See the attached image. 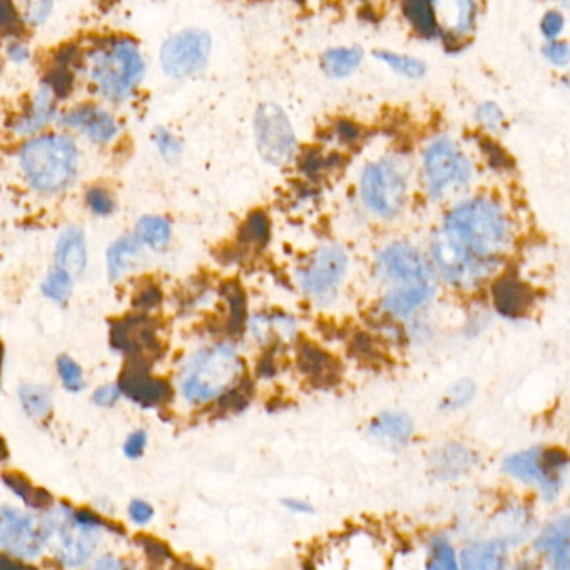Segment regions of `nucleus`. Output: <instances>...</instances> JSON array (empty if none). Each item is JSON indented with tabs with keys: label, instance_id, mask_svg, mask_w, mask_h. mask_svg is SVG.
<instances>
[{
	"label": "nucleus",
	"instance_id": "f257e3e1",
	"mask_svg": "<svg viewBox=\"0 0 570 570\" xmlns=\"http://www.w3.org/2000/svg\"><path fill=\"white\" fill-rule=\"evenodd\" d=\"M443 231L492 271L510 241V224L504 211L487 199L457 206L445 219Z\"/></svg>",
	"mask_w": 570,
	"mask_h": 570
},
{
	"label": "nucleus",
	"instance_id": "f03ea898",
	"mask_svg": "<svg viewBox=\"0 0 570 570\" xmlns=\"http://www.w3.org/2000/svg\"><path fill=\"white\" fill-rule=\"evenodd\" d=\"M22 171L42 193H59L76 179L79 151L67 136H41L21 149Z\"/></svg>",
	"mask_w": 570,
	"mask_h": 570
},
{
	"label": "nucleus",
	"instance_id": "7ed1b4c3",
	"mask_svg": "<svg viewBox=\"0 0 570 570\" xmlns=\"http://www.w3.org/2000/svg\"><path fill=\"white\" fill-rule=\"evenodd\" d=\"M240 358L228 345L208 348L191 360L183 378L181 390L186 400L206 403L228 392L241 373Z\"/></svg>",
	"mask_w": 570,
	"mask_h": 570
},
{
	"label": "nucleus",
	"instance_id": "20e7f679",
	"mask_svg": "<svg viewBox=\"0 0 570 570\" xmlns=\"http://www.w3.org/2000/svg\"><path fill=\"white\" fill-rule=\"evenodd\" d=\"M144 59L133 42H114L109 49L91 57L89 74L102 96L111 101H123L143 81Z\"/></svg>",
	"mask_w": 570,
	"mask_h": 570
},
{
	"label": "nucleus",
	"instance_id": "39448f33",
	"mask_svg": "<svg viewBox=\"0 0 570 570\" xmlns=\"http://www.w3.org/2000/svg\"><path fill=\"white\" fill-rule=\"evenodd\" d=\"M47 542L56 540L57 560L67 567H79L91 559L99 542V527H89L76 519L69 507H57L42 520Z\"/></svg>",
	"mask_w": 570,
	"mask_h": 570
},
{
	"label": "nucleus",
	"instance_id": "423d86ee",
	"mask_svg": "<svg viewBox=\"0 0 570 570\" xmlns=\"http://www.w3.org/2000/svg\"><path fill=\"white\" fill-rule=\"evenodd\" d=\"M256 148L266 163L285 166L296 153V136L283 107L273 102L261 104L255 112Z\"/></svg>",
	"mask_w": 570,
	"mask_h": 570
},
{
	"label": "nucleus",
	"instance_id": "0eeeda50",
	"mask_svg": "<svg viewBox=\"0 0 570 570\" xmlns=\"http://www.w3.org/2000/svg\"><path fill=\"white\" fill-rule=\"evenodd\" d=\"M362 198L373 213L392 218L400 213L407 196V183L392 159L368 164L362 174Z\"/></svg>",
	"mask_w": 570,
	"mask_h": 570
},
{
	"label": "nucleus",
	"instance_id": "6e6552de",
	"mask_svg": "<svg viewBox=\"0 0 570 570\" xmlns=\"http://www.w3.org/2000/svg\"><path fill=\"white\" fill-rule=\"evenodd\" d=\"M211 36L203 29H186L169 37L159 52L163 71L174 79L196 76L208 64Z\"/></svg>",
	"mask_w": 570,
	"mask_h": 570
},
{
	"label": "nucleus",
	"instance_id": "1a4fd4ad",
	"mask_svg": "<svg viewBox=\"0 0 570 570\" xmlns=\"http://www.w3.org/2000/svg\"><path fill=\"white\" fill-rule=\"evenodd\" d=\"M0 544L2 549L17 559H34L41 554L42 545L47 544L44 522H39L34 515L2 507Z\"/></svg>",
	"mask_w": 570,
	"mask_h": 570
},
{
	"label": "nucleus",
	"instance_id": "9d476101",
	"mask_svg": "<svg viewBox=\"0 0 570 570\" xmlns=\"http://www.w3.org/2000/svg\"><path fill=\"white\" fill-rule=\"evenodd\" d=\"M425 173L430 193L440 196L450 184L469 181L470 164L450 139L438 138L425 153Z\"/></svg>",
	"mask_w": 570,
	"mask_h": 570
},
{
	"label": "nucleus",
	"instance_id": "9b49d317",
	"mask_svg": "<svg viewBox=\"0 0 570 570\" xmlns=\"http://www.w3.org/2000/svg\"><path fill=\"white\" fill-rule=\"evenodd\" d=\"M432 253L438 270L442 271L443 276L455 285H477L492 271L474 260L457 241L453 240L452 236H448L443 230L433 240Z\"/></svg>",
	"mask_w": 570,
	"mask_h": 570
},
{
	"label": "nucleus",
	"instance_id": "f8f14e48",
	"mask_svg": "<svg viewBox=\"0 0 570 570\" xmlns=\"http://www.w3.org/2000/svg\"><path fill=\"white\" fill-rule=\"evenodd\" d=\"M347 266V253L340 246L321 248L301 275V286L316 298H328L343 280Z\"/></svg>",
	"mask_w": 570,
	"mask_h": 570
},
{
	"label": "nucleus",
	"instance_id": "ddd939ff",
	"mask_svg": "<svg viewBox=\"0 0 570 570\" xmlns=\"http://www.w3.org/2000/svg\"><path fill=\"white\" fill-rule=\"evenodd\" d=\"M119 388L123 395L146 408L164 405L173 398V388L166 380L151 377L146 358H133L126 365L119 378Z\"/></svg>",
	"mask_w": 570,
	"mask_h": 570
},
{
	"label": "nucleus",
	"instance_id": "4468645a",
	"mask_svg": "<svg viewBox=\"0 0 570 570\" xmlns=\"http://www.w3.org/2000/svg\"><path fill=\"white\" fill-rule=\"evenodd\" d=\"M378 268L388 280L402 281L405 285H418L430 281V268L422 255L412 246L395 243L380 253Z\"/></svg>",
	"mask_w": 570,
	"mask_h": 570
},
{
	"label": "nucleus",
	"instance_id": "2eb2a0df",
	"mask_svg": "<svg viewBox=\"0 0 570 570\" xmlns=\"http://www.w3.org/2000/svg\"><path fill=\"white\" fill-rule=\"evenodd\" d=\"M504 470L514 479L537 485L547 499H552L559 489V480L555 477V472L547 469L544 452L540 448H530L510 455L509 459H505Z\"/></svg>",
	"mask_w": 570,
	"mask_h": 570
},
{
	"label": "nucleus",
	"instance_id": "dca6fc26",
	"mask_svg": "<svg viewBox=\"0 0 570 570\" xmlns=\"http://www.w3.org/2000/svg\"><path fill=\"white\" fill-rule=\"evenodd\" d=\"M62 124L86 134L87 138L97 144L109 143L118 133V124L111 112L97 106L76 107L66 112Z\"/></svg>",
	"mask_w": 570,
	"mask_h": 570
},
{
	"label": "nucleus",
	"instance_id": "f3484780",
	"mask_svg": "<svg viewBox=\"0 0 570 570\" xmlns=\"http://www.w3.org/2000/svg\"><path fill=\"white\" fill-rule=\"evenodd\" d=\"M112 347L118 348L119 352L126 353L131 358L139 357L141 353L153 352L158 347L153 326L141 316H133L126 320L118 321L111 330Z\"/></svg>",
	"mask_w": 570,
	"mask_h": 570
},
{
	"label": "nucleus",
	"instance_id": "a211bd4d",
	"mask_svg": "<svg viewBox=\"0 0 570 570\" xmlns=\"http://www.w3.org/2000/svg\"><path fill=\"white\" fill-rule=\"evenodd\" d=\"M492 298L500 315L505 318H522L534 305V291L517 276H502L492 286Z\"/></svg>",
	"mask_w": 570,
	"mask_h": 570
},
{
	"label": "nucleus",
	"instance_id": "6ab92c4d",
	"mask_svg": "<svg viewBox=\"0 0 570 570\" xmlns=\"http://www.w3.org/2000/svg\"><path fill=\"white\" fill-rule=\"evenodd\" d=\"M535 550L557 569H570V517L554 520L535 540Z\"/></svg>",
	"mask_w": 570,
	"mask_h": 570
},
{
	"label": "nucleus",
	"instance_id": "aec40b11",
	"mask_svg": "<svg viewBox=\"0 0 570 570\" xmlns=\"http://www.w3.org/2000/svg\"><path fill=\"white\" fill-rule=\"evenodd\" d=\"M56 263L59 268L69 271L74 278L86 270L87 250L84 233L76 226L67 228L57 241Z\"/></svg>",
	"mask_w": 570,
	"mask_h": 570
},
{
	"label": "nucleus",
	"instance_id": "412c9836",
	"mask_svg": "<svg viewBox=\"0 0 570 570\" xmlns=\"http://www.w3.org/2000/svg\"><path fill=\"white\" fill-rule=\"evenodd\" d=\"M298 363H300L301 372L320 385L335 383L340 377V365L335 358H331V355L311 343L301 345L298 350Z\"/></svg>",
	"mask_w": 570,
	"mask_h": 570
},
{
	"label": "nucleus",
	"instance_id": "4be33fe9",
	"mask_svg": "<svg viewBox=\"0 0 570 570\" xmlns=\"http://www.w3.org/2000/svg\"><path fill=\"white\" fill-rule=\"evenodd\" d=\"M433 293H435V288L430 281L418 283V285L402 286L385 296L383 308L393 316L412 315L413 311L432 298Z\"/></svg>",
	"mask_w": 570,
	"mask_h": 570
},
{
	"label": "nucleus",
	"instance_id": "5701e85b",
	"mask_svg": "<svg viewBox=\"0 0 570 570\" xmlns=\"http://www.w3.org/2000/svg\"><path fill=\"white\" fill-rule=\"evenodd\" d=\"M504 542L490 540L470 545L462 552V567L467 570H499L505 567Z\"/></svg>",
	"mask_w": 570,
	"mask_h": 570
},
{
	"label": "nucleus",
	"instance_id": "b1692460",
	"mask_svg": "<svg viewBox=\"0 0 570 570\" xmlns=\"http://www.w3.org/2000/svg\"><path fill=\"white\" fill-rule=\"evenodd\" d=\"M54 96L51 87L42 86L32 102L31 111L14 124V131L19 134H32L44 128L54 119Z\"/></svg>",
	"mask_w": 570,
	"mask_h": 570
},
{
	"label": "nucleus",
	"instance_id": "393cba45",
	"mask_svg": "<svg viewBox=\"0 0 570 570\" xmlns=\"http://www.w3.org/2000/svg\"><path fill=\"white\" fill-rule=\"evenodd\" d=\"M435 11L450 31L464 34L474 24V0H435Z\"/></svg>",
	"mask_w": 570,
	"mask_h": 570
},
{
	"label": "nucleus",
	"instance_id": "a878e982",
	"mask_svg": "<svg viewBox=\"0 0 570 570\" xmlns=\"http://www.w3.org/2000/svg\"><path fill=\"white\" fill-rule=\"evenodd\" d=\"M373 437L388 440V442L403 443L412 437L413 422L407 413L385 412L373 420L370 425Z\"/></svg>",
	"mask_w": 570,
	"mask_h": 570
},
{
	"label": "nucleus",
	"instance_id": "bb28decb",
	"mask_svg": "<svg viewBox=\"0 0 570 570\" xmlns=\"http://www.w3.org/2000/svg\"><path fill=\"white\" fill-rule=\"evenodd\" d=\"M363 59L360 47H336L321 56V67L333 79H341L352 74Z\"/></svg>",
	"mask_w": 570,
	"mask_h": 570
},
{
	"label": "nucleus",
	"instance_id": "cd10ccee",
	"mask_svg": "<svg viewBox=\"0 0 570 570\" xmlns=\"http://www.w3.org/2000/svg\"><path fill=\"white\" fill-rule=\"evenodd\" d=\"M141 243L139 236L126 235L119 238L118 241L112 243L111 248L107 250V273L112 281L118 280L128 268L129 258L139 255L141 251Z\"/></svg>",
	"mask_w": 570,
	"mask_h": 570
},
{
	"label": "nucleus",
	"instance_id": "c85d7f7f",
	"mask_svg": "<svg viewBox=\"0 0 570 570\" xmlns=\"http://www.w3.org/2000/svg\"><path fill=\"white\" fill-rule=\"evenodd\" d=\"M4 484H6L14 494L19 495L32 509H47V507H51V505L54 504V499H52V495L49 494L47 490L32 487L31 482L24 479L22 475L4 474Z\"/></svg>",
	"mask_w": 570,
	"mask_h": 570
},
{
	"label": "nucleus",
	"instance_id": "c756f323",
	"mask_svg": "<svg viewBox=\"0 0 570 570\" xmlns=\"http://www.w3.org/2000/svg\"><path fill=\"white\" fill-rule=\"evenodd\" d=\"M136 235L144 245L151 246L153 250H161L171 240V224L161 216H144L139 219Z\"/></svg>",
	"mask_w": 570,
	"mask_h": 570
},
{
	"label": "nucleus",
	"instance_id": "7c9ffc66",
	"mask_svg": "<svg viewBox=\"0 0 570 570\" xmlns=\"http://www.w3.org/2000/svg\"><path fill=\"white\" fill-rule=\"evenodd\" d=\"M22 407L27 415L34 418H46L51 413L52 400L49 388L42 385H22L19 390Z\"/></svg>",
	"mask_w": 570,
	"mask_h": 570
},
{
	"label": "nucleus",
	"instance_id": "2f4dec72",
	"mask_svg": "<svg viewBox=\"0 0 570 570\" xmlns=\"http://www.w3.org/2000/svg\"><path fill=\"white\" fill-rule=\"evenodd\" d=\"M72 285H74V276L64 268L56 266L42 283V293L57 303H64L71 295Z\"/></svg>",
	"mask_w": 570,
	"mask_h": 570
},
{
	"label": "nucleus",
	"instance_id": "473e14b6",
	"mask_svg": "<svg viewBox=\"0 0 570 570\" xmlns=\"http://www.w3.org/2000/svg\"><path fill=\"white\" fill-rule=\"evenodd\" d=\"M375 56L392 67L393 71L402 74V76L410 77V79H418L425 74V64L415 57L400 56V54L385 51L375 52Z\"/></svg>",
	"mask_w": 570,
	"mask_h": 570
},
{
	"label": "nucleus",
	"instance_id": "72a5a7b5",
	"mask_svg": "<svg viewBox=\"0 0 570 570\" xmlns=\"http://www.w3.org/2000/svg\"><path fill=\"white\" fill-rule=\"evenodd\" d=\"M472 464V455L465 448L450 445L442 452V459L437 464V469L443 477L452 475L453 472H464Z\"/></svg>",
	"mask_w": 570,
	"mask_h": 570
},
{
	"label": "nucleus",
	"instance_id": "f704fd0d",
	"mask_svg": "<svg viewBox=\"0 0 570 570\" xmlns=\"http://www.w3.org/2000/svg\"><path fill=\"white\" fill-rule=\"evenodd\" d=\"M243 240L255 245H265L266 241L270 240V221L265 214H251L243 228Z\"/></svg>",
	"mask_w": 570,
	"mask_h": 570
},
{
	"label": "nucleus",
	"instance_id": "c9c22d12",
	"mask_svg": "<svg viewBox=\"0 0 570 570\" xmlns=\"http://www.w3.org/2000/svg\"><path fill=\"white\" fill-rule=\"evenodd\" d=\"M428 569L455 570L459 569L457 557L453 552L452 545L447 540L435 539L432 544V557Z\"/></svg>",
	"mask_w": 570,
	"mask_h": 570
},
{
	"label": "nucleus",
	"instance_id": "e433bc0d",
	"mask_svg": "<svg viewBox=\"0 0 570 570\" xmlns=\"http://www.w3.org/2000/svg\"><path fill=\"white\" fill-rule=\"evenodd\" d=\"M57 370H59V375H61L62 382H64V387H66L67 390L79 392V390L84 387L81 367H79L71 357H66V355L59 357V360H57Z\"/></svg>",
	"mask_w": 570,
	"mask_h": 570
},
{
	"label": "nucleus",
	"instance_id": "4c0bfd02",
	"mask_svg": "<svg viewBox=\"0 0 570 570\" xmlns=\"http://www.w3.org/2000/svg\"><path fill=\"white\" fill-rule=\"evenodd\" d=\"M154 143H156L159 154L168 163H176L181 153H183V148H181V143H179L178 139L174 138L173 134L164 128H158L154 131Z\"/></svg>",
	"mask_w": 570,
	"mask_h": 570
},
{
	"label": "nucleus",
	"instance_id": "58836bf2",
	"mask_svg": "<svg viewBox=\"0 0 570 570\" xmlns=\"http://www.w3.org/2000/svg\"><path fill=\"white\" fill-rule=\"evenodd\" d=\"M475 397V385L469 380H464V382H459L452 390L448 392L447 397L443 400L442 408L445 410H459V408L465 407L467 403Z\"/></svg>",
	"mask_w": 570,
	"mask_h": 570
},
{
	"label": "nucleus",
	"instance_id": "ea45409f",
	"mask_svg": "<svg viewBox=\"0 0 570 570\" xmlns=\"http://www.w3.org/2000/svg\"><path fill=\"white\" fill-rule=\"evenodd\" d=\"M87 204L89 208L96 214L106 216L114 211V199L111 194L107 193L106 189L91 188L87 191Z\"/></svg>",
	"mask_w": 570,
	"mask_h": 570
},
{
	"label": "nucleus",
	"instance_id": "a19ab883",
	"mask_svg": "<svg viewBox=\"0 0 570 570\" xmlns=\"http://www.w3.org/2000/svg\"><path fill=\"white\" fill-rule=\"evenodd\" d=\"M138 544L143 547L144 552L151 560H158L163 564L164 560L171 559V552L168 547L161 540L154 539V537H146V535H139Z\"/></svg>",
	"mask_w": 570,
	"mask_h": 570
},
{
	"label": "nucleus",
	"instance_id": "79ce46f5",
	"mask_svg": "<svg viewBox=\"0 0 570 570\" xmlns=\"http://www.w3.org/2000/svg\"><path fill=\"white\" fill-rule=\"evenodd\" d=\"M51 9L52 0H29L26 12L27 21L37 26L46 21L47 16L51 14Z\"/></svg>",
	"mask_w": 570,
	"mask_h": 570
},
{
	"label": "nucleus",
	"instance_id": "37998d69",
	"mask_svg": "<svg viewBox=\"0 0 570 570\" xmlns=\"http://www.w3.org/2000/svg\"><path fill=\"white\" fill-rule=\"evenodd\" d=\"M544 56L555 66H565L570 62V46L565 42H550L544 47Z\"/></svg>",
	"mask_w": 570,
	"mask_h": 570
},
{
	"label": "nucleus",
	"instance_id": "c03bdc74",
	"mask_svg": "<svg viewBox=\"0 0 570 570\" xmlns=\"http://www.w3.org/2000/svg\"><path fill=\"white\" fill-rule=\"evenodd\" d=\"M148 443V435L143 430L131 433L128 440L124 443V453L128 455L129 459H138L144 452V447Z\"/></svg>",
	"mask_w": 570,
	"mask_h": 570
},
{
	"label": "nucleus",
	"instance_id": "a18cd8bd",
	"mask_svg": "<svg viewBox=\"0 0 570 570\" xmlns=\"http://www.w3.org/2000/svg\"><path fill=\"white\" fill-rule=\"evenodd\" d=\"M477 118L485 126L495 128L504 121V112L500 111L499 106H495L494 102H487L484 106H480L479 111H477Z\"/></svg>",
	"mask_w": 570,
	"mask_h": 570
},
{
	"label": "nucleus",
	"instance_id": "49530a36",
	"mask_svg": "<svg viewBox=\"0 0 570 570\" xmlns=\"http://www.w3.org/2000/svg\"><path fill=\"white\" fill-rule=\"evenodd\" d=\"M123 395V390L114 385H104V387L97 388L94 393V402L99 407H112L114 403L118 402L119 398Z\"/></svg>",
	"mask_w": 570,
	"mask_h": 570
},
{
	"label": "nucleus",
	"instance_id": "de8ad7c7",
	"mask_svg": "<svg viewBox=\"0 0 570 570\" xmlns=\"http://www.w3.org/2000/svg\"><path fill=\"white\" fill-rule=\"evenodd\" d=\"M540 27H542V32L547 39H555L562 32L564 17L560 16L559 12H547Z\"/></svg>",
	"mask_w": 570,
	"mask_h": 570
},
{
	"label": "nucleus",
	"instance_id": "09e8293b",
	"mask_svg": "<svg viewBox=\"0 0 570 570\" xmlns=\"http://www.w3.org/2000/svg\"><path fill=\"white\" fill-rule=\"evenodd\" d=\"M129 515L136 524H148L153 519L154 509L144 500H133L129 505Z\"/></svg>",
	"mask_w": 570,
	"mask_h": 570
},
{
	"label": "nucleus",
	"instance_id": "8fccbe9b",
	"mask_svg": "<svg viewBox=\"0 0 570 570\" xmlns=\"http://www.w3.org/2000/svg\"><path fill=\"white\" fill-rule=\"evenodd\" d=\"M544 462L547 469L557 474L560 469H564L565 465L569 464V457L560 448H550L544 452Z\"/></svg>",
	"mask_w": 570,
	"mask_h": 570
},
{
	"label": "nucleus",
	"instance_id": "3c124183",
	"mask_svg": "<svg viewBox=\"0 0 570 570\" xmlns=\"http://www.w3.org/2000/svg\"><path fill=\"white\" fill-rule=\"evenodd\" d=\"M163 300V296L159 293L158 288L156 286H149L146 290L141 291L138 296H136V300H134V305L139 306V308H154V306H158Z\"/></svg>",
	"mask_w": 570,
	"mask_h": 570
},
{
	"label": "nucleus",
	"instance_id": "603ef678",
	"mask_svg": "<svg viewBox=\"0 0 570 570\" xmlns=\"http://www.w3.org/2000/svg\"><path fill=\"white\" fill-rule=\"evenodd\" d=\"M283 505L293 512H298V514H311L313 512V507L303 500L286 499L283 500Z\"/></svg>",
	"mask_w": 570,
	"mask_h": 570
},
{
	"label": "nucleus",
	"instance_id": "864d4df0",
	"mask_svg": "<svg viewBox=\"0 0 570 570\" xmlns=\"http://www.w3.org/2000/svg\"><path fill=\"white\" fill-rule=\"evenodd\" d=\"M7 54L11 56L12 61L21 62L29 59V51L21 44H11L9 49H7Z\"/></svg>",
	"mask_w": 570,
	"mask_h": 570
},
{
	"label": "nucleus",
	"instance_id": "5fc2aeb1",
	"mask_svg": "<svg viewBox=\"0 0 570 570\" xmlns=\"http://www.w3.org/2000/svg\"><path fill=\"white\" fill-rule=\"evenodd\" d=\"M96 567L97 569H119V567H123V564L112 560V557H102V559L97 562Z\"/></svg>",
	"mask_w": 570,
	"mask_h": 570
},
{
	"label": "nucleus",
	"instance_id": "6e6d98bb",
	"mask_svg": "<svg viewBox=\"0 0 570 570\" xmlns=\"http://www.w3.org/2000/svg\"><path fill=\"white\" fill-rule=\"evenodd\" d=\"M562 4H564L565 7H569L570 9V0H562Z\"/></svg>",
	"mask_w": 570,
	"mask_h": 570
},
{
	"label": "nucleus",
	"instance_id": "4d7b16f0",
	"mask_svg": "<svg viewBox=\"0 0 570 570\" xmlns=\"http://www.w3.org/2000/svg\"><path fill=\"white\" fill-rule=\"evenodd\" d=\"M567 84H569V86H570V74H569V82H567Z\"/></svg>",
	"mask_w": 570,
	"mask_h": 570
}]
</instances>
